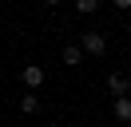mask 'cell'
<instances>
[{"label":"cell","mask_w":131,"mask_h":127,"mask_svg":"<svg viewBox=\"0 0 131 127\" xmlns=\"http://www.w3.org/2000/svg\"><path fill=\"white\" fill-rule=\"evenodd\" d=\"M75 12L80 16H95L99 12V0H75Z\"/></svg>","instance_id":"obj_7"},{"label":"cell","mask_w":131,"mask_h":127,"mask_svg":"<svg viewBox=\"0 0 131 127\" xmlns=\"http://www.w3.org/2000/svg\"><path fill=\"white\" fill-rule=\"evenodd\" d=\"M44 79H48V71L40 68V64H24V68H20V83H24V91H40L44 87Z\"/></svg>","instance_id":"obj_2"},{"label":"cell","mask_w":131,"mask_h":127,"mask_svg":"<svg viewBox=\"0 0 131 127\" xmlns=\"http://www.w3.org/2000/svg\"><path fill=\"white\" fill-rule=\"evenodd\" d=\"M20 111H24V115H36V111H40V95L24 91V95H20Z\"/></svg>","instance_id":"obj_6"},{"label":"cell","mask_w":131,"mask_h":127,"mask_svg":"<svg viewBox=\"0 0 131 127\" xmlns=\"http://www.w3.org/2000/svg\"><path fill=\"white\" fill-rule=\"evenodd\" d=\"M80 52L91 56V60H99V56L107 52V36L103 32H80Z\"/></svg>","instance_id":"obj_1"},{"label":"cell","mask_w":131,"mask_h":127,"mask_svg":"<svg viewBox=\"0 0 131 127\" xmlns=\"http://www.w3.org/2000/svg\"><path fill=\"white\" fill-rule=\"evenodd\" d=\"M107 91H111L115 99H123V95L131 91V79L123 76V71H107Z\"/></svg>","instance_id":"obj_3"},{"label":"cell","mask_w":131,"mask_h":127,"mask_svg":"<svg viewBox=\"0 0 131 127\" xmlns=\"http://www.w3.org/2000/svg\"><path fill=\"white\" fill-rule=\"evenodd\" d=\"M111 115L119 119L123 127L131 123V95H123V99H111Z\"/></svg>","instance_id":"obj_4"},{"label":"cell","mask_w":131,"mask_h":127,"mask_svg":"<svg viewBox=\"0 0 131 127\" xmlns=\"http://www.w3.org/2000/svg\"><path fill=\"white\" fill-rule=\"evenodd\" d=\"M60 60H64L68 68H80V64H83V52H80V44H68L64 52H60Z\"/></svg>","instance_id":"obj_5"},{"label":"cell","mask_w":131,"mask_h":127,"mask_svg":"<svg viewBox=\"0 0 131 127\" xmlns=\"http://www.w3.org/2000/svg\"><path fill=\"white\" fill-rule=\"evenodd\" d=\"M111 8L115 12H131V0H111Z\"/></svg>","instance_id":"obj_8"}]
</instances>
